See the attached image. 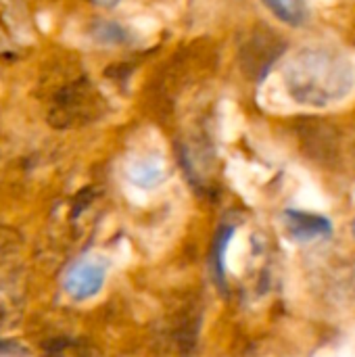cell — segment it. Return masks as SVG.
Returning a JSON list of instances; mask_svg holds the SVG:
<instances>
[{
	"mask_svg": "<svg viewBox=\"0 0 355 357\" xmlns=\"http://www.w3.org/2000/svg\"><path fill=\"white\" fill-rule=\"evenodd\" d=\"M15 349V345H10V343H6V341H0V354H8V351H13Z\"/></svg>",
	"mask_w": 355,
	"mask_h": 357,
	"instance_id": "30bf717a",
	"label": "cell"
},
{
	"mask_svg": "<svg viewBox=\"0 0 355 357\" xmlns=\"http://www.w3.org/2000/svg\"><path fill=\"white\" fill-rule=\"evenodd\" d=\"M282 82L295 102L322 109L352 94L355 65L335 46H305L289 56Z\"/></svg>",
	"mask_w": 355,
	"mask_h": 357,
	"instance_id": "6da1fadb",
	"label": "cell"
},
{
	"mask_svg": "<svg viewBox=\"0 0 355 357\" xmlns=\"http://www.w3.org/2000/svg\"><path fill=\"white\" fill-rule=\"evenodd\" d=\"M109 274V264L100 255H86L71 264V268L65 272L63 278V289L73 301H88L96 297Z\"/></svg>",
	"mask_w": 355,
	"mask_h": 357,
	"instance_id": "3957f363",
	"label": "cell"
},
{
	"mask_svg": "<svg viewBox=\"0 0 355 357\" xmlns=\"http://www.w3.org/2000/svg\"><path fill=\"white\" fill-rule=\"evenodd\" d=\"M21 318V299L17 293L0 278V331L10 328Z\"/></svg>",
	"mask_w": 355,
	"mask_h": 357,
	"instance_id": "52a82bcc",
	"label": "cell"
},
{
	"mask_svg": "<svg viewBox=\"0 0 355 357\" xmlns=\"http://www.w3.org/2000/svg\"><path fill=\"white\" fill-rule=\"evenodd\" d=\"M92 36L98 38L100 42H107V44H119L126 40V31L117 23H111V21H98L94 25Z\"/></svg>",
	"mask_w": 355,
	"mask_h": 357,
	"instance_id": "ba28073f",
	"label": "cell"
},
{
	"mask_svg": "<svg viewBox=\"0 0 355 357\" xmlns=\"http://www.w3.org/2000/svg\"><path fill=\"white\" fill-rule=\"evenodd\" d=\"M126 174L134 186L151 190L167 180V165L159 155H144V157H136L126 167Z\"/></svg>",
	"mask_w": 355,
	"mask_h": 357,
	"instance_id": "277c9868",
	"label": "cell"
},
{
	"mask_svg": "<svg viewBox=\"0 0 355 357\" xmlns=\"http://www.w3.org/2000/svg\"><path fill=\"white\" fill-rule=\"evenodd\" d=\"M287 222H289V228L303 236V238H310V236H320L324 232L331 230L328 222L320 215H310V213H301V211H289L287 213Z\"/></svg>",
	"mask_w": 355,
	"mask_h": 357,
	"instance_id": "5b68a950",
	"label": "cell"
},
{
	"mask_svg": "<svg viewBox=\"0 0 355 357\" xmlns=\"http://www.w3.org/2000/svg\"><path fill=\"white\" fill-rule=\"evenodd\" d=\"M88 2H92V4H96V6H103V8H111V6L119 4L121 0H88Z\"/></svg>",
	"mask_w": 355,
	"mask_h": 357,
	"instance_id": "9c48e42d",
	"label": "cell"
},
{
	"mask_svg": "<svg viewBox=\"0 0 355 357\" xmlns=\"http://www.w3.org/2000/svg\"><path fill=\"white\" fill-rule=\"evenodd\" d=\"M105 115V96L86 77L77 75L61 84L48 100V123L56 130L82 128Z\"/></svg>",
	"mask_w": 355,
	"mask_h": 357,
	"instance_id": "7a4b0ae2",
	"label": "cell"
},
{
	"mask_svg": "<svg viewBox=\"0 0 355 357\" xmlns=\"http://www.w3.org/2000/svg\"><path fill=\"white\" fill-rule=\"evenodd\" d=\"M352 238H354V243H355V220L352 222Z\"/></svg>",
	"mask_w": 355,
	"mask_h": 357,
	"instance_id": "8fae6325",
	"label": "cell"
},
{
	"mask_svg": "<svg viewBox=\"0 0 355 357\" xmlns=\"http://www.w3.org/2000/svg\"><path fill=\"white\" fill-rule=\"evenodd\" d=\"M264 4L289 25H301L308 19L305 0H264Z\"/></svg>",
	"mask_w": 355,
	"mask_h": 357,
	"instance_id": "8992f818",
	"label": "cell"
}]
</instances>
